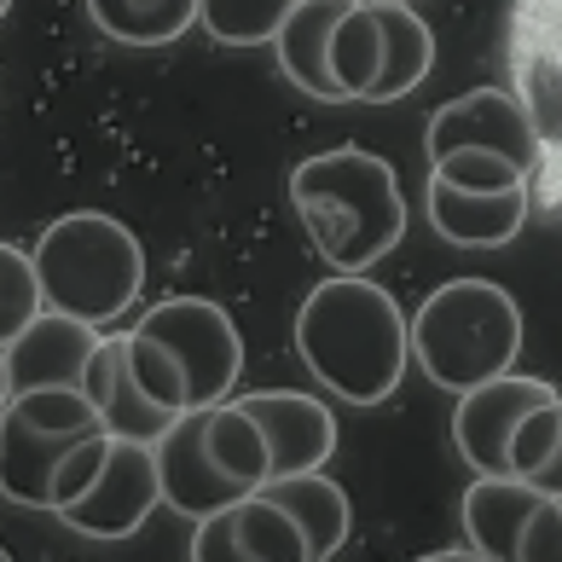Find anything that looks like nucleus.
<instances>
[{"label":"nucleus","mask_w":562,"mask_h":562,"mask_svg":"<svg viewBox=\"0 0 562 562\" xmlns=\"http://www.w3.org/2000/svg\"><path fill=\"white\" fill-rule=\"evenodd\" d=\"M551 383L546 378H516V371H498V378L475 383L458 394V412H452V447L464 452V464L475 475H510V441L522 418L533 406L551 401Z\"/></svg>","instance_id":"nucleus-10"},{"label":"nucleus","mask_w":562,"mask_h":562,"mask_svg":"<svg viewBox=\"0 0 562 562\" xmlns=\"http://www.w3.org/2000/svg\"><path fill=\"white\" fill-rule=\"evenodd\" d=\"M424 151L429 157H447V151H498V157L522 162V169L533 175V162H539V128H533V116H528V105L516 93L475 88V93L447 99V105L429 116Z\"/></svg>","instance_id":"nucleus-11"},{"label":"nucleus","mask_w":562,"mask_h":562,"mask_svg":"<svg viewBox=\"0 0 562 562\" xmlns=\"http://www.w3.org/2000/svg\"><path fill=\"white\" fill-rule=\"evenodd\" d=\"M192 562H314L307 539L267 493L210 510L192 528Z\"/></svg>","instance_id":"nucleus-13"},{"label":"nucleus","mask_w":562,"mask_h":562,"mask_svg":"<svg viewBox=\"0 0 562 562\" xmlns=\"http://www.w3.org/2000/svg\"><path fill=\"white\" fill-rule=\"evenodd\" d=\"M383 76L371 88L366 105H394L406 99L435 65V30L424 24L418 7H401V0H383Z\"/></svg>","instance_id":"nucleus-19"},{"label":"nucleus","mask_w":562,"mask_h":562,"mask_svg":"<svg viewBox=\"0 0 562 562\" xmlns=\"http://www.w3.org/2000/svg\"><path fill=\"white\" fill-rule=\"evenodd\" d=\"M0 562H12V557H7V546H0Z\"/></svg>","instance_id":"nucleus-30"},{"label":"nucleus","mask_w":562,"mask_h":562,"mask_svg":"<svg viewBox=\"0 0 562 562\" xmlns=\"http://www.w3.org/2000/svg\"><path fill=\"white\" fill-rule=\"evenodd\" d=\"M128 366L162 412H198L233 401L244 378V337L210 296H169L128 325Z\"/></svg>","instance_id":"nucleus-3"},{"label":"nucleus","mask_w":562,"mask_h":562,"mask_svg":"<svg viewBox=\"0 0 562 562\" xmlns=\"http://www.w3.org/2000/svg\"><path fill=\"white\" fill-rule=\"evenodd\" d=\"M412 562H493V557H482V551H429V557H412Z\"/></svg>","instance_id":"nucleus-27"},{"label":"nucleus","mask_w":562,"mask_h":562,"mask_svg":"<svg viewBox=\"0 0 562 562\" xmlns=\"http://www.w3.org/2000/svg\"><path fill=\"white\" fill-rule=\"evenodd\" d=\"M296 353L337 401L378 406L412 366V330L378 279L330 273L296 307Z\"/></svg>","instance_id":"nucleus-1"},{"label":"nucleus","mask_w":562,"mask_h":562,"mask_svg":"<svg viewBox=\"0 0 562 562\" xmlns=\"http://www.w3.org/2000/svg\"><path fill=\"white\" fill-rule=\"evenodd\" d=\"M406 330L412 360L447 394H464L498 371H516V353H522V307L493 279H447L424 296Z\"/></svg>","instance_id":"nucleus-5"},{"label":"nucleus","mask_w":562,"mask_h":562,"mask_svg":"<svg viewBox=\"0 0 562 562\" xmlns=\"http://www.w3.org/2000/svg\"><path fill=\"white\" fill-rule=\"evenodd\" d=\"M261 493L273 498V505L290 516V522L302 528L307 557H314V562H330V557L348 546V533H353V505H348L342 482H330L325 470L279 475V482H267Z\"/></svg>","instance_id":"nucleus-18"},{"label":"nucleus","mask_w":562,"mask_h":562,"mask_svg":"<svg viewBox=\"0 0 562 562\" xmlns=\"http://www.w3.org/2000/svg\"><path fill=\"white\" fill-rule=\"evenodd\" d=\"M105 447H111V435H88V441H81L65 464H58V475H53V516L93 482V470H99V458H105Z\"/></svg>","instance_id":"nucleus-26"},{"label":"nucleus","mask_w":562,"mask_h":562,"mask_svg":"<svg viewBox=\"0 0 562 562\" xmlns=\"http://www.w3.org/2000/svg\"><path fill=\"white\" fill-rule=\"evenodd\" d=\"M7 12H12V0H0V24H7Z\"/></svg>","instance_id":"nucleus-29"},{"label":"nucleus","mask_w":562,"mask_h":562,"mask_svg":"<svg viewBox=\"0 0 562 562\" xmlns=\"http://www.w3.org/2000/svg\"><path fill=\"white\" fill-rule=\"evenodd\" d=\"M157 482H162V505L192 516V522L261 493L267 487V441H261L256 418L238 401L180 412L169 435L157 441Z\"/></svg>","instance_id":"nucleus-6"},{"label":"nucleus","mask_w":562,"mask_h":562,"mask_svg":"<svg viewBox=\"0 0 562 562\" xmlns=\"http://www.w3.org/2000/svg\"><path fill=\"white\" fill-rule=\"evenodd\" d=\"M88 435H105V424L81 389L12 394L0 406V493L24 510H53V475Z\"/></svg>","instance_id":"nucleus-7"},{"label":"nucleus","mask_w":562,"mask_h":562,"mask_svg":"<svg viewBox=\"0 0 562 562\" xmlns=\"http://www.w3.org/2000/svg\"><path fill=\"white\" fill-rule=\"evenodd\" d=\"M464 533L493 562H562V498L522 475H475Z\"/></svg>","instance_id":"nucleus-8"},{"label":"nucleus","mask_w":562,"mask_h":562,"mask_svg":"<svg viewBox=\"0 0 562 562\" xmlns=\"http://www.w3.org/2000/svg\"><path fill=\"white\" fill-rule=\"evenodd\" d=\"M88 18L116 47H175L198 24V0H88Z\"/></svg>","instance_id":"nucleus-21"},{"label":"nucleus","mask_w":562,"mask_h":562,"mask_svg":"<svg viewBox=\"0 0 562 562\" xmlns=\"http://www.w3.org/2000/svg\"><path fill=\"white\" fill-rule=\"evenodd\" d=\"M12 401V378H7V348H0V406Z\"/></svg>","instance_id":"nucleus-28"},{"label":"nucleus","mask_w":562,"mask_h":562,"mask_svg":"<svg viewBox=\"0 0 562 562\" xmlns=\"http://www.w3.org/2000/svg\"><path fill=\"white\" fill-rule=\"evenodd\" d=\"M290 203L307 226L330 273H371L394 244L406 238V198L389 157L366 145L302 157L290 169Z\"/></svg>","instance_id":"nucleus-2"},{"label":"nucleus","mask_w":562,"mask_h":562,"mask_svg":"<svg viewBox=\"0 0 562 562\" xmlns=\"http://www.w3.org/2000/svg\"><path fill=\"white\" fill-rule=\"evenodd\" d=\"M429 175L435 180H452L464 192H510V186H528V169L498 151H447V157H429Z\"/></svg>","instance_id":"nucleus-25"},{"label":"nucleus","mask_w":562,"mask_h":562,"mask_svg":"<svg viewBox=\"0 0 562 562\" xmlns=\"http://www.w3.org/2000/svg\"><path fill=\"white\" fill-rule=\"evenodd\" d=\"M41 279H35V261L24 249L0 244V348H7L18 330H24L35 314H41Z\"/></svg>","instance_id":"nucleus-24"},{"label":"nucleus","mask_w":562,"mask_h":562,"mask_svg":"<svg viewBox=\"0 0 562 562\" xmlns=\"http://www.w3.org/2000/svg\"><path fill=\"white\" fill-rule=\"evenodd\" d=\"M401 7H418V0H401Z\"/></svg>","instance_id":"nucleus-31"},{"label":"nucleus","mask_w":562,"mask_h":562,"mask_svg":"<svg viewBox=\"0 0 562 562\" xmlns=\"http://www.w3.org/2000/svg\"><path fill=\"white\" fill-rule=\"evenodd\" d=\"M238 406L256 418L261 441H267V482L330 464V452H337V418H330L325 401L296 394V389H256V394H238Z\"/></svg>","instance_id":"nucleus-12"},{"label":"nucleus","mask_w":562,"mask_h":562,"mask_svg":"<svg viewBox=\"0 0 562 562\" xmlns=\"http://www.w3.org/2000/svg\"><path fill=\"white\" fill-rule=\"evenodd\" d=\"M348 7L353 0H296V7L284 12L279 35H273L279 70L296 81L307 99H319V105H348L337 76H330V30H337V18Z\"/></svg>","instance_id":"nucleus-17"},{"label":"nucleus","mask_w":562,"mask_h":562,"mask_svg":"<svg viewBox=\"0 0 562 562\" xmlns=\"http://www.w3.org/2000/svg\"><path fill=\"white\" fill-rule=\"evenodd\" d=\"M99 337H105L99 325H81V319H70V314L41 307V314L7 342L12 394H30V389H81Z\"/></svg>","instance_id":"nucleus-14"},{"label":"nucleus","mask_w":562,"mask_h":562,"mask_svg":"<svg viewBox=\"0 0 562 562\" xmlns=\"http://www.w3.org/2000/svg\"><path fill=\"white\" fill-rule=\"evenodd\" d=\"M162 505V482H157V447L145 441H116L105 458H99L93 482L81 487L65 510H58V522L88 533V539H128L145 528V516Z\"/></svg>","instance_id":"nucleus-9"},{"label":"nucleus","mask_w":562,"mask_h":562,"mask_svg":"<svg viewBox=\"0 0 562 562\" xmlns=\"http://www.w3.org/2000/svg\"><path fill=\"white\" fill-rule=\"evenodd\" d=\"M41 302L53 314H70L81 325H116L145 290V244L116 215L76 210L58 215L30 249Z\"/></svg>","instance_id":"nucleus-4"},{"label":"nucleus","mask_w":562,"mask_h":562,"mask_svg":"<svg viewBox=\"0 0 562 562\" xmlns=\"http://www.w3.org/2000/svg\"><path fill=\"white\" fill-rule=\"evenodd\" d=\"M81 394L93 401L99 424H105V435H116V441H145L157 447L162 435H169L175 412H162L151 394L139 389L134 366H128V330H105L88 360V378H81Z\"/></svg>","instance_id":"nucleus-15"},{"label":"nucleus","mask_w":562,"mask_h":562,"mask_svg":"<svg viewBox=\"0 0 562 562\" xmlns=\"http://www.w3.org/2000/svg\"><path fill=\"white\" fill-rule=\"evenodd\" d=\"M510 475L562 498V394H551L546 406H533L522 418L510 441Z\"/></svg>","instance_id":"nucleus-22"},{"label":"nucleus","mask_w":562,"mask_h":562,"mask_svg":"<svg viewBox=\"0 0 562 562\" xmlns=\"http://www.w3.org/2000/svg\"><path fill=\"white\" fill-rule=\"evenodd\" d=\"M383 0H353L330 30V76H337L342 99H371L383 76Z\"/></svg>","instance_id":"nucleus-20"},{"label":"nucleus","mask_w":562,"mask_h":562,"mask_svg":"<svg viewBox=\"0 0 562 562\" xmlns=\"http://www.w3.org/2000/svg\"><path fill=\"white\" fill-rule=\"evenodd\" d=\"M296 0H198V24L210 30L221 47H261L273 41L284 12Z\"/></svg>","instance_id":"nucleus-23"},{"label":"nucleus","mask_w":562,"mask_h":562,"mask_svg":"<svg viewBox=\"0 0 562 562\" xmlns=\"http://www.w3.org/2000/svg\"><path fill=\"white\" fill-rule=\"evenodd\" d=\"M424 210H429V226L447 244H458V249H498V244H510L516 233H522L528 186H510V192H464V186L429 175Z\"/></svg>","instance_id":"nucleus-16"}]
</instances>
